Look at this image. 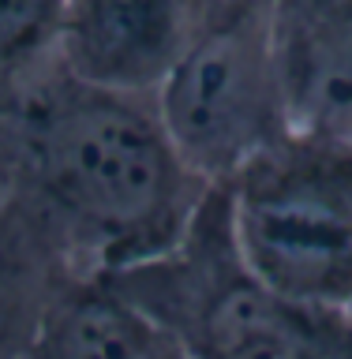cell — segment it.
Here are the masks:
<instances>
[{
  "label": "cell",
  "mask_w": 352,
  "mask_h": 359,
  "mask_svg": "<svg viewBox=\"0 0 352 359\" xmlns=\"http://www.w3.org/2000/svg\"><path fill=\"white\" fill-rule=\"evenodd\" d=\"M274 56L289 131L352 142V0H278Z\"/></svg>",
  "instance_id": "obj_6"
},
{
  "label": "cell",
  "mask_w": 352,
  "mask_h": 359,
  "mask_svg": "<svg viewBox=\"0 0 352 359\" xmlns=\"http://www.w3.org/2000/svg\"><path fill=\"white\" fill-rule=\"evenodd\" d=\"M191 34V0H67L53 60L83 83L154 97Z\"/></svg>",
  "instance_id": "obj_5"
},
{
  "label": "cell",
  "mask_w": 352,
  "mask_h": 359,
  "mask_svg": "<svg viewBox=\"0 0 352 359\" xmlns=\"http://www.w3.org/2000/svg\"><path fill=\"white\" fill-rule=\"evenodd\" d=\"M83 280L19 198H0V359H27L60 292Z\"/></svg>",
  "instance_id": "obj_8"
},
{
  "label": "cell",
  "mask_w": 352,
  "mask_h": 359,
  "mask_svg": "<svg viewBox=\"0 0 352 359\" xmlns=\"http://www.w3.org/2000/svg\"><path fill=\"white\" fill-rule=\"evenodd\" d=\"M240 258L278 292L352 311V142L289 131L221 184Z\"/></svg>",
  "instance_id": "obj_3"
},
{
  "label": "cell",
  "mask_w": 352,
  "mask_h": 359,
  "mask_svg": "<svg viewBox=\"0 0 352 359\" xmlns=\"http://www.w3.org/2000/svg\"><path fill=\"white\" fill-rule=\"evenodd\" d=\"M8 94H11V90H8ZM8 94H0V109H4V101H8Z\"/></svg>",
  "instance_id": "obj_12"
},
{
  "label": "cell",
  "mask_w": 352,
  "mask_h": 359,
  "mask_svg": "<svg viewBox=\"0 0 352 359\" xmlns=\"http://www.w3.org/2000/svg\"><path fill=\"white\" fill-rule=\"evenodd\" d=\"M0 172L83 280L173 251L210 195L154 97L83 83L56 60L0 109Z\"/></svg>",
  "instance_id": "obj_1"
},
{
  "label": "cell",
  "mask_w": 352,
  "mask_h": 359,
  "mask_svg": "<svg viewBox=\"0 0 352 359\" xmlns=\"http://www.w3.org/2000/svg\"><path fill=\"white\" fill-rule=\"evenodd\" d=\"M101 285L162 322L191 359H352V311L266 285L236 251L221 187H210L173 251Z\"/></svg>",
  "instance_id": "obj_2"
},
{
  "label": "cell",
  "mask_w": 352,
  "mask_h": 359,
  "mask_svg": "<svg viewBox=\"0 0 352 359\" xmlns=\"http://www.w3.org/2000/svg\"><path fill=\"white\" fill-rule=\"evenodd\" d=\"M0 198H4V172H0Z\"/></svg>",
  "instance_id": "obj_11"
},
{
  "label": "cell",
  "mask_w": 352,
  "mask_h": 359,
  "mask_svg": "<svg viewBox=\"0 0 352 359\" xmlns=\"http://www.w3.org/2000/svg\"><path fill=\"white\" fill-rule=\"evenodd\" d=\"M195 22L202 19H229V15H263L278 11V0H191Z\"/></svg>",
  "instance_id": "obj_10"
},
{
  "label": "cell",
  "mask_w": 352,
  "mask_h": 359,
  "mask_svg": "<svg viewBox=\"0 0 352 359\" xmlns=\"http://www.w3.org/2000/svg\"><path fill=\"white\" fill-rule=\"evenodd\" d=\"M67 0H0V94L53 64Z\"/></svg>",
  "instance_id": "obj_9"
},
{
  "label": "cell",
  "mask_w": 352,
  "mask_h": 359,
  "mask_svg": "<svg viewBox=\"0 0 352 359\" xmlns=\"http://www.w3.org/2000/svg\"><path fill=\"white\" fill-rule=\"evenodd\" d=\"M274 15L278 11L195 22L184 56L154 94L169 139L210 187H221L289 135Z\"/></svg>",
  "instance_id": "obj_4"
},
{
  "label": "cell",
  "mask_w": 352,
  "mask_h": 359,
  "mask_svg": "<svg viewBox=\"0 0 352 359\" xmlns=\"http://www.w3.org/2000/svg\"><path fill=\"white\" fill-rule=\"evenodd\" d=\"M27 359H191L143 307L101 280H72L53 303Z\"/></svg>",
  "instance_id": "obj_7"
}]
</instances>
